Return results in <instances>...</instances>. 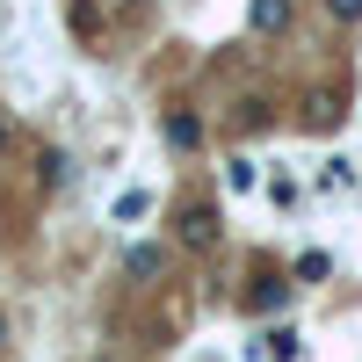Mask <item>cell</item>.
I'll use <instances>...</instances> for the list:
<instances>
[{"instance_id":"obj_1","label":"cell","mask_w":362,"mask_h":362,"mask_svg":"<svg viewBox=\"0 0 362 362\" xmlns=\"http://www.w3.org/2000/svg\"><path fill=\"white\" fill-rule=\"evenodd\" d=\"M174 239H181V247H196V254H210V247L225 239V225H218V203H181Z\"/></svg>"},{"instance_id":"obj_2","label":"cell","mask_w":362,"mask_h":362,"mask_svg":"<svg viewBox=\"0 0 362 362\" xmlns=\"http://www.w3.org/2000/svg\"><path fill=\"white\" fill-rule=\"evenodd\" d=\"M341 116H348V102L334 95V87H312V95H305V131H334Z\"/></svg>"},{"instance_id":"obj_3","label":"cell","mask_w":362,"mask_h":362,"mask_svg":"<svg viewBox=\"0 0 362 362\" xmlns=\"http://www.w3.org/2000/svg\"><path fill=\"white\" fill-rule=\"evenodd\" d=\"M160 138L174 145V153H196V145H203V124H196L189 109H167V116H160Z\"/></svg>"},{"instance_id":"obj_4","label":"cell","mask_w":362,"mask_h":362,"mask_svg":"<svg viewBox=\"0 0 362 362\" xmlns=\"http://www.w3.org/2000/svg\"><path fill=\"white\" fill-rule=\"evenodd\" d=\"M247 22H254V37H283L290 29V0H254Z\"/></svg>"},{"instance_id":"obj_5","label":"cell","mask_w":362,"mask_h":362,"mask_svg":"<svg viewBox=\"0 0 362 362\" xmlns=\"http://www.w3.org/2000/svg\"><path fill=\"white\" fill-rule=\"evenodd\" d=\"M145 210H153V189H124V196L109 203V218H116V225H138Z\"/></svg>"},{"instance_id":"obj_6","label":"cell","mask_w":362,"mask_h":362,"mask_svg":"<svg viewBox=\"0 0 362 362\" xmlns=\"http://www.w3.org/2000/svg\"><path fill=\"white\" fill-rule=\"evenodd\" d=\"M124 276H138V283L160 276V247H131V254H124Z\"/></svg>"},{"instance_id":"obj_7","label":"cell","mask_w":362,"mask_h":362,"mask_svg":"<svg viewBox=\"0 0 362 362\" xmlns=\"http://www.w3.org/2000/svg\"><path fill=\"white\" fill-rule=\"evenodd\" d=\"M268 355H276V362H297L305 348H297V334H290V326H276V334H268Z\"/></svg>"},{"instance_id":"obj_8","label":"cell","mask_w":362,"mask_h":362,"mask_svg":"<svg viewBox=\"0 0 362 362\" xmlns=\"http://www.w3.org/2000/svg\"><path fill=\"white\" fill-rule=\"evenodd\" d=\"M225 181H232V196H247V189H254V160H232Z\"/></svg>"},{"instance_id":"obj_9","label":"cell","mask_w":362,"mask_h":362,"mask_svg":"<svg viewBox=\"0 0 362 362\" xmlns=\"http://www.w3.org/2000/svg\"><path fill=\"white\" fill-rule=\"evenodd\" d=\"M326 268H334V261H326L319 247H312V254H297V276H305V283H319V276H326Z\"/></svg>"},{"instance_id":"obj_10","label":"cell","mask_w":362,"mask_h":362,"mask_svg":"<svg viewBox=\"0 0 362 362\" xmlns=\"http://www.w3.org/2000/svg\"><path fill=\"white\" fill-rule=\"evenodd\" d=\"M247 305H254V312H276V305H283V283H261V290L247 297Z\"/></svg>"},{"instance_id":"obj_11","label":"cell","mask_w":362,"mask_h":362,"mask_svg":"<svg viewBox=\"0 0 362 362\" xmlns=\"http://www.w3.org/2000/svg\"><path fill=\"white\" fill-rule=\"evenodd\" d=\"M326 189H355V167L348 160H326Z\"/></svg>"},{"instance_id":"obj_12","label":"cell","mask_w":362,"mask_h":362,"mask_svg":"<svg viewBox=\"0 0 362 362\" xmlns=\"http://www.w3.org/2000/svg\"><path fill=\"white\" fill-rule=\"evenodd\" d=\"M326 15L334 22H362V0H326Z\"/></svg>"},{"instance_id":"obj_13","label":"cell","mask_w":362,"mask_h":362,"mask_svg":"<svg viewBox=\"0 0 362 362\" xmlns=\"http://www.w3.org/2000/svg\"><path fill=\"white\" fill-rule=\"evenodd\" d=\"M0 348H8V312H0Z\"/></svg>"},{"instance_id":"obj_14","label":"cell","mask_w":362,"mask_h":362,"mask_svg":"<svg viewBox=\"0 0 362 362\" xmlns=\"http://www.w3.org/2000/svg\"><path fill=\"white\" fill-rule=\"evenodd\" d=\"M0 145H8V116H0Z\"/></svg>"}]
</instances>
